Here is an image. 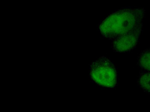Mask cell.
Instances as JSON below:
<instances>
[{
    "instance_id": "cell-3",
    "label": "cell",
    "mask_w": 150,
    "mask_h": 112,
    "mask_svg": "<svg viewBox=\"0 0 150 112\" xmlns=\"http://www.w3.org/2000/svg\"><path fill=\"white\" fill-rule=\"evenodd\" d=\"M142 27L119 36L113 40L112 48L118 52H127L135 48L138 43Z\"/></svg>"
},
{
    "instance_id": "cell-5",
    "label": "cell",
    "mask_w": 150,
    "mask_h": 112,
    "mask_svg": "<svg viewBox=\"0 0 150 112\" xmlns=\"http://www.w3.org/2000/svg\"><path fill=\"white\" fill-rule=\"evenodd\" d=\"M137 64L141 70L150 72V48L145 50L140 53Z\"/></svg>"
},
{
    "instance_id": "cell-1",
    "label": "cell",
    "mask_w": 150,
    "mask_h": 112,
    "mask_svg": "<svg viewBox=\"0 0 150 112\" xmlns=\"http://www.w3.org/2000/svg\"><path fill=\"white\" fill-rule=\"evenodd\" d=\"M146 10L141 8H126L111 13L99 26L102 35L113 41L119 36L143 27Z\"/></svg>"
},
{
    "instance_id": "cell-2",
    "label": "cell",
    "mask_w": 150,
    "mask_h": 112,
    "mask_svg": "<svg viewBox=\"0 0 150 112\" xmlns=\"http://www.w3.org/2000/svg\"><path fill=\"white\" fill-rule=\"evenodd\" d=\"M90 75L98 85L114 88L117 83V73L112 62L105 56L99 57L91 65Z\"/></svg>"
},
{
    "instance_id": "cell-4",
    "label": "cell",
    "mask_w": 150,
    "mask_h": 112,
    "mask_svg": "<svg viewBox=\"0 0 150 112\" xmlns=\"http://www.w3.org/2000/svg\"><path fill=\"white\" fill-rule=\"evenodd\" d=\"M139 88L145 92L150 94V72L141 70L137 80Z\"/></svg>"
}]
</instances>
